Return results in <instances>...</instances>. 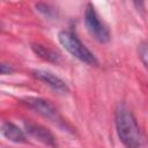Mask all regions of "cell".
Masks as SVG:
<instances>
[{
	"label": "cell",
	"mask_w": 148,
	"mask_h": 148,
	"mask_svg": "<svg viewBox=\"0 0 148 148\" xmlns=\"http://www.w3.org/2000/svg\"><path fill=\"white\" fill-rule=\"evenodd\" d=\"M23 101L29 108H31L32 110H35L43 117H45L52 121H60L59 120L60 117H59L57 110L47 101L39 98V97H25Z\"/></svg>",
	"instance_id": "277c9868"
},
{
	"label": "cell",
	"mask_w": 148,
	"mask_h": 148,
	"mask_svg": "<svg viewBox=\"0 0 148 148\" xmlns=\"http://www.w3.org/2000/svg\"><path fill=\"white\" fill-rule=\"evenodd\" d=\"M58 39L60 44L65 47V50H67L73 57H75L80 61L89 66L97 65V60L95 56L79 40V38L74 34L69 31H60L58 34Z\"/></svg>",
	"instance_id": "7a4b0ae2"
},
{
	"label": "cell",
	"mask_w": 148,
	"mask_h": 148,
	"mask_svg": "<svg viewBox=\"0 0 148 148\" xmlns=\"http://www.w3.org/2000/svg\"><path fill=\"white\" fill-rule=\"evenodd\" d=\"M31 49L40 58H43V59H45L47 61L59 62V54L57 52H54L53 50L49 49V47H46L44 45H40V44H32Z\"/></svg>",
	"instance_id": "ba28073f"
},
{
	"label": "cell",
	"mask_w": 148,
	"mask_h": 148,
	"mask_svg": "<svg viewBox=\"0 0 148 148\" xmlns=\"http://www.w3.org/2000/svg\"><path fill=\"white\" fill-rule=\"evenodd\" d=\"M32 74H34V76L36 79H38L39 81L44 82L52 90L58 91V92H61V94L68 92V87H67L66 82L62 81L60 77L56 76L54 74H52L51 72L42 71V69H36V71L32 72Z\"/></svg>",
	"instance_id": "8992f818"
},
{
	"label": "cell",
	"mask_w": 148,
	"mask_h": 148,
	"mask_svg": "<svg viewBox=\"0 0 148 148\" xmlns=\"http://www.w3.org/2000/svg\"><path fill=\"white\" fill-rule=\"evenodd\" d=\"M1 133L3 134L6 139H8L9 141L16 142V143H23L27 141L23 131L9 121L3 123V125L1 126Z\"/></svg>",
	"instance_id": "52a82bcc"
},
{
	"label": "cell",
	"mask_w": 148,
	"mask_h": 148,
	"mask_svg": "<svg viewBox=\"0 0 148 148\" xmlns=\"http://www.w3.org/2000/svg\"><path fill=\"white\" fill-rule=\"evenodd\" d=\"M13 67L7 64H0V74H10L13 73Z\"/></svg>",
	"instance_id": "30bf717a"
},
{
	"label": "cell",
	"mask_w": 148,
	"mask_h": 148,
	"mask_svg": "<svg viewBox=\"0 0 148 148\" xmlns=\"http://www.w3.org/2000/svg\"><path fill=\"white\" fill-rule=\"evenodd\" d=\"M114 123L118 136L126 148H141L142 136L132 112L123 104L116 109Z\"/></svg>",
	"instance_id": "6da1fadb"
},
{
	"label": "cell",
	"mask_w": 148,
	"mask_h": 148,
	"mask_svg": "<svg viewBox=\"0 0 148 148\" xmlns=\"http://www.w3.org/2000/svg\"><path fill=\"white\" fill-rule=\"evenodd\" d=\"M84 24L89 34L99 43H106L110 39V32L106 25L99 20L94 6L91 3L87 5L84 12Z\"/></svg>",
	"instance_id": "3957f363"
},
{
	"label": "cell",
	"mask_w": 148,
	"mask_h": 148,
	"mask_svg": "<svg viewBox=\"0 0 148 148\" xmlns=\"http://www.w3.org/2000/svg\"><path fill=\"white\" fill-rule=\"evenodd\" d=\"M24 127H25V131L28 132L29 135H31L36 140L40 141L42 143L50 146V147L57 146V141H56L54 135L44 126L36 124V123H32V121H28V123H24Z\"/></svg>",
	"instance_id": "5b68a950"
},
{
	"label": "cell",
	"mask_w": 148,
	"mask_h": 148,
	"mask_svg": "<svg viewBox=\"0 0 148 148\" xmlns=\"http://www.w3.org/2000/svg\"><path fill=\"white\" fill-rule=\"evenodd\" d=\"M139 57L141 58L143 65L147 66V44L146 43H142L139 46Z\"/></svg>",
	"instance_id": "9c48e42d"
}]
</instances>
